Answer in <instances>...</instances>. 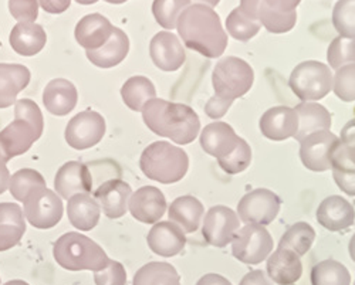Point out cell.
I'll use <instances>...</instances> for the list:
<instances>
[{"label":"cell","instance_id":"cell-18","mask_svg":"<svg viewBox=\"0 0 355 285\" xmlns=\"http://www.w3.org/2000/svg\"><path fill=\"white\" fill-rule=\"evenodd\" d=\"M54 187L58 196L69 201L74 194L92 192L93 178L85 165L71 160L58 169L54 178Z\"/></svg>","mask_w":355,"mask_h":285},{"label":"cell","instance_id":"cell-43","mask_svg":"<svg viewBox=\"0 0 355 285\" xmlns=\"http://www.w3.org/2000/svg\"><path fill=\"white\" fill-rule=\"evenodd\" d=\"M333 91L341 101H355V64L336 70L333 77Z\"/></svg>","mask_w":355,"mask_h":285},{"label":"cell","instance_id":"cell-31","mask_svg":"<svg viewBox=\"0 0 355 285\" xmlns=\"http://www.w3.org/2000/svg\"><path fill=\"white\" fill-rule=\"evenodd\" d=\"M331 170L341 192L355 196V151L338 142L331 156Z\"/></svg>","mask_w":355,"mask_h":285},{"label":"cell","instance_id":"cell-48","mask_svg":"<svg viewBox=\"0 0 355 285\" xmlns=\"http://www.w3.org/2000/svg\"><path fill=\"white\" fill-rule=\"evenodd\" d=\"M24 229L10 224H0V251H6L19 244L24 235Z\"/></svg>","mask_w":355,"mask_h":285},{"label":"cell","instance_id":"cell-8","mask_svg":"<svg viewBox=\"0 0 355 285\" xmlns=\"http://www.w3.org/2000/svg\"><path fill=\"white\" fill-rule=\"evenodd\" d=\"M23 205L24 217L36 229H51L63 217L62 199L47 187L37 189L28 194Z\"/></svg>","mask_w":355,"mask_h":285},{"label":"cell","instance_id":"cell-55","mask_svg":"<svg viewBox=\"0 0 355 285\" xmlns=\"http://www.w3.org/2000/svg\"><path fill=\"white\" fill-rule=\"evenodd\" d=\"M220 0H191L192 5H203V6H209V8H216L219 5Z\"/></svg>","mask_w":355,"mask_h":285},{"label":"cell","instance_id":"cell-12","mask_svg":"<svg viewBox=\"0 0 355 285\" xmlns=\"http://www.w3.org/2000/svg\"><path fill=\"white\" fill-rule=\"evenodd\" d=\"M239 229L238 213L226 206H214L205 214L202 235L211 246L222 248L233 241Z\"/></svg>","mask_w":355,"mask_h":285},{"label":"cell","instance_id":"cell-54","mask_svg":"<svg viewBox=\"0 0 355 285\" xmlns=\"http://www.w3.org/2000/svg\"><path fill=\"white\" fill-rule=\"evenodd\" d=\"M10 174L9 169L6 166V162L0 159V194L5 193L9 189V183H10Z\"/></svg>","mask_w":355,"mask_h":285},{"label":"cell","instance_id":"cell-49","mask_svg":"<svg viewBox=\"0 0 355 285\" xmlns=\"http://www.w3.org/2000/svg\"><path fill=\"white\" fill-rule=\"evenodd\" d=\"M233 101L222 98L219 95H214L212 98H209V101L206 102L205 105V112L206 116L212 120H219L222 117H225V113L230 109Z\"/></svg>","mask_w":355,"mask_h":285},{"label":"cell","instance_id":"cell-19","mask_svg":"<svg viewBox=\"0 0 355 285\" xmlns=\"http://www.w3.org/2000/svg\"><path fill=\"white\" fill-rule=\"evenodd\" d=\"M317 221L330 232H343L355 221V209L341 196L325 197L317 209Z\"/></svg>","mask_w":355,"mask_h":285},{"label":"cell","instance_id":"cell-46","mask_svg":"<svg viewBox=\"0 0 355 285\" xmlns=\"http://www.w3.org/2000/svg\"><path fill=\"white\" fill-rule=\"evenodd\" d=\"M9 10L19 23H35L39 16V0H9Z\"/></svg>","mask_w":355,"mask_h":285},{"label":"cell","instance_id":"cell-41","mask_svg":"<svg viewBox=\"0 0 355 285\" xmlns=\"http://www.w3.org/2000/svg\"><path fill=\"white\" fill-rule=\"evenodd\" d=\"M302 0H241L239 9L249 19L254 20V13L259 8L268 9L275 13H294ZM256 21V20H254Z\"/></svg>","mask_w":355,"mask_h":285},{"label":"cell","instance_id":"cell-35","mask_svg":"<svg viewBox=\"0 0 355 285\" xmlns=\"http://www.w3.org/2000/svg\"><path fill=\"white\" fill-rule=\"evenodd\" d=\"M313 285H351V275L347 267L336 260H324L311 270Z\"/></svg>","mask_w":355,"mask_h":285},{"label":"cell","instance_id":"cell-57","mask_svg":"<svg viewBox=\"0 0 355 285\" xmlns=\"http://www.w3.org/2000/svg\"><path fill=\"white\" fill-rule=\"evenodd\" d=\"M5 285H28V284L21 279H13V281H8Z\"/></svg>","mask_w":355,"mask_h":285},{"label":"cell","instance_id":"cell-9","mask_svg":"<svg viewBox=\"0 0 355 285\" xmlns=\"http://www.w3.org/2000/svg\"><path fill=\"white\" fill-rule=\"evenodd\" d=\"M280 197L269 189H254L245 194L238 205V217L245 224L268 226L280 212Z\"/></svg>","mask_w":355,"mask_h":285},{"label":"cell","instance_id":"cell-5","mask_svg":"<svg viewBox=\"0 0 355 285\" xmlns=\"http://www.w3.org/2000/svg\"><path fill=\"white\" fill-rule=\"evenodd\" d=\"M288 84L295 97L303 102H315L333 90V73L327 64L309 60L293 70Z\"/></svg>","mask_w":355,"mask_h":285},{"label":"cell","instance_id":"cell-40","mask_svg":"<svg viewBox=\"0 0 355 285\" xmlns=\"http://www.w3.org/2000/svg\"><path fill=\"white\" fill-rule=\"evenodd\" d=\"M327 60L333 70L355 64V39L337 37L327 50Z\"/></svg>","mask_w":355,"mask_h":285},{"label":"cell","instance_id":"cell-23","mask_svg":"<svg viewBox=\"0 0 355 285\" xmlns=\"http://www.w3.org/2000/svg\"><path fill=\"white\" fill-rule=\"evenodd\" d=\"M78 101L76 85L64 78L51 80L44 89L43 104L46 109L55 117H64L70 113Z\"/></svg>","mask_w":355,"mask_h":285},{"label":"cell","instance_id":"cell-7","mask_svg":"<svg viewBox=\"0 0 355 285\" xmlns=\"http://www.w3.org/2000/svg\"><path fill=\"white\" fill-rule=\"evenodd\" d=\"M273 252L270 233L259 224H245L232 241V254L236 260L256 266L269 259Z\"/></svg>","mask_w":355,"mask_h":285},{"label":"cell","instance_id":"cell-29","mask_svg":"<svg viewBox=\"0 0 355 285\" xmlns=\"http://www.w3.org/2000/svg\"><path fill=\"white\" fill-rule=\"evenodd\" d=\"M203 214V205L189 194L175 199L168 212L171 221L180 226L185 233H195L199 229Z\"/></svg>","mask_w":355,"mask_h":285},{"label":"cell","instance_id":"cell-45","mask_svg":"<svg viewBox=\"0 0 355 285\" xmlns=\"http://www.w3.org/2000/svg\"><path fill=\"white\" fill-rule=\"evenodd\" d=\"M94 282L96 285H125L127 271L121 263L110 260L104 270L94 273Z\"/></svg>","mask_w":355,"mask_h":285},{"label":"cell","instance_id":"cell-50","mask_svg":"<svg viewBox=\"0 0 355 285\" xmlns=\"http://www.w3.org/2000/svg\"><path fill=\"white\" fill-rule=\"evenodd\" d=\"M39 5L47 13L58 15V13L66 12L70 8L71 0H39Z\"/></svg>","mask_w":355,"mask_h":285},{"label":"cell","instance_id":"cell-37","mask_svg":"<svg viewBox=\"0 0 355 285\" xmlns=\"http://www.w3.org/2000/svg\"><path fill=\"white\" fill-rule=\"evenodd\" d=\"M191 0H154L153 13L155 20L164 28H176V23L182 12L191 6Z\"/></svg>","mask_w":355,"mask_h":285},{"label":"cell","instance_id":"cell-4","mask_svg":"<svg viewBox=\"0 0 355 285\" xmlns=\"http://www.w3.org/2000/svg\"><path fill=\"white\" fill-rule=\"evenodd\" d=\"M53 255L57 264L69 271L98 273L110 264L107 252L96 241L76 232L63 235L54 243Z\"/></svg>","mask_w":355,"mask_h":285},{"label":"cell","instance_id":"cell-32","mask_svg":"<svg viewBox=\"0 0 355 285\" xmlns=\"http://www.w3.org/2000/svg\"><path fill=\"white\" fill-rule=\"evenodd\" d=\"M121 97L130 109L135 112H142L144 107L148 102L157 98V90L150 78L144 75H135L124 82L121 89Z\"/></svg>","mask_w":355,"mask_h":285},{"label":"cell","instance_id":"cell-52","mask_svg":"<svg viewBox=\"0 0 355 285\" xmlns=\"http://www.w3.org/2000/svg\"><path fill=\"white\" fill-rule=\"evenodd\" d=\"M340 142L347 148L355 151V118L345 124V127L341 131Z\"/></svg>","mask_w":355,"mask_h":285},{"label":"cell","instance_id":"cell-34","mask_svg":"<svg viewBox=\"0 0 355 285\" xmlns=\"http://www.w3.org/2000/svg\"><path fill=\"white\" fill-rule=\"evenodd\" d=\"M315 240V230L306 221H299L290 226L287 232L282 236L279 247L294 251L299 257L306 255Z\"/></svg>","mask_w":355,"mask_h":285},{"label":"cell","instance_id":"cell-17","mask_svg":"<svg viewBox=\"0 0 355 285\" xmlns=\"http://www.w3.org/2000/svg\"><path fill=\"white\" fill-rule=\"evenodd\" d=\"M148 247L161 257H175L187 246L185 232L173 221H158L146 237Z\"/></svg>","mask_w":355,"mask_h":285},{"label":"cell","instance_id":"cell-33","mask_svg":"<svg viewBox=\"0 0 355 285\" xmlns=\"http://www.w3.org/2000/svg\"><path fill=\"white\" fill-rule=\"evenodd\" d=\"M132 285H181V277L172 264L153 261L135 273Z\"/></svg>","mask_w":355,"mask_h":285},{"label":"cell","instance_id":"cell-39","mask_svg":"<svg viewBox=\"0 0 355 285\" xmlns=\"http://www.w3.org/2000/svg\"><path fill=\"white\" fill-rule=\"evenodd\" d=\"M333 24L341 37L355 39V0H340L336 3Z\"/></svg>","mask_w":355,"mask_h":285},{"label":"cell","instance_id":"cell-36","mask_svg":"<svg viewBox=\"0 0 355 285\" xmlns=\"http://www.w3.org/2000/svg\"><path fill=\"white\" fill-rule=\"evenodd\" d=\"M46 187L44 178L35 169H20L10 178L9 190L17 202H24L27 196L37 189Z\"/></svg>","mask_w":355,"mask_h":285},{"label":"cell","instance_id":"cell-6","mask_svg":"<svg viewBox=\"0 0 355 285\" xmlns=\"http://www.w3.org/2000/svg\"><path fill=\"white\" fill-rule=\"evenodd\" d=\"M254 81V71L239 57L229 55L218 62L214 74L212 85L215 95L234 101L249 93Z\"/></svg>","mask_w":355,"mask_h":285},{"label":"cell","instance_id":"cell-16","mask_svg":"<svg viewBox=\"0 0 355 285\" xmlns=\"http://www.w3.org/2000/svg\"><path fill=\"white\" fill-rule=\"evenodd\" d=\"M259 127L266 138L280 142L295 136L299 131V118L294 108L279 105L263 113Z\"/></svg>","mask_w":355,"mask_h":285},{"label":"cell","instance_id":"cell-28","mask_svg":"<svg viewBox=\"0 0 355 285\" xmlns=\"http://www.w3.org/2000/svg\"><path fill=\"white\" fill-rule=\"evenodd\" d=\"M12 48L24 57L39 54L47 42L44 28L36 23H17L10 33Z\"/></svg>","mask_w":355,"mask_h":285},{"label":"cell","instance_id":"cell-3","mask_svg":"<svg viewBox=\"0 0 355 285\" xmlns=\"http://www.w3.org/2000/svg\"><path fill=\"white\" fill-rule=\"evenodd\" d=\"M139 167L148 179L171 185L185 178L189 158L184 149L166 140H158L145 148L139 159Z\"/></svg>","mask_w":355,"mask_h":285},{"label":"cell","instance_id":"cell-47","mask_svg":"<svg viewBox=\"0 0 355 285\" xmlns=\"http://www.w3.org/2000/svg\"><path fill=\"white\" fill-rule=\"evenodd\" d=\"M0 224H10L26 230L21 208L15 203H0Z\"/></svg>","mask_w":355,"mask_h":285},{"label":"cell","instance_id":"cell-60","mask_svg":"<svg viewBox=\"0 0 355 285\" xmlns=\"http://www.w3.org/2000/svg\"><path fill=\"white\" fill-rule=\"evenodd\" d=\"M354 285H355V282H354Z\"/></svg>","mask_w":355,"mask_h":285},{"label":"cell","instance_id":"cell-10","mask_svg":"<svg viewBox=\"0 0 355 285\" xmlns=\"http://www.w3.org/2000/svg\"><path fill=\"white\" fill-rule=\"evenodd\" d=\"M64 135L73 149L93 148L105 135V120L96 111H83L71 118Z\"/></svg>","mask_w":355,"mask_h":285},{"label":"cell","instance_id":"cell-58","mask_svg":"<svg viewBox=\"0 0 355 285\" xmlns=\"http://www.w3.org/2000/svg\"><path fill=\"white\" fill-rule=\"evenodd\" d=\"M76 2L80 5H94L98 2V0H76Z\"/></svg>","mask_w":355,"mask_h":285},{"label":"cell","instance_id":"cell-11","mask_svg":"<svg viewBox=\"0 0 355 285\" xmlns=\"http://www.w3.org/2000/svg\"><path fill=\"white\" fill-rule=\"evenodd\" d=\"M340 138L324 129L314 132L300 140V159L313 172H325L331 169V156Z\"/></svg>","mask_w":355,"mask_h":285},{"label":"cell","instance_id":"cell-21","mask_svg":"<svg viewBox=\"0 0 355 285\" xmlns=\"http://www.w3.org/2000/svg\"><path fill=\"white\" fill-rule=\"evenodd\" d=\"M131 194L132 190L127 182L121 179H111L104 182L94 192V199L107 217L120 219L128 210Z\"/></svg>","mask_w":355,"mask_h":285},{"label":"cell","instance_id":"cell-56","mask_svg":"<svg viewBox=\"0 0 355 285\" xmlns=\"http://www.w3.org/2000/svg\"><path fill=\"white\" fill-rule=\"evenodd\" d=\"M348 252H349V257L351 260L355 263V235L352 236V239L349 240V244H348Z\"/></svg>","mask_w":355,"mask_h":285},{"label":"cell","instance_id":"cell-42","mask_svg":"<svg viewBox=\"0 0 355 285\" xmlns=\"http://www.w3.org/2000/svg\"><path fill=\"white\" fill-rule=\"evenodd\" d=\"M218 163L227 175L242 174L252 163V148L243 138H241L238 148L226 158L218 159Z\"/></svg>","mask_w":355,"mask_h":285},{"label":"cell","instance_id":"cell-53","mask_svg":"<svg viewBox=\"0 0 355 285\" xmlns=\"http://www.w3.org/2000/svg\"><path fill=\"white\" fill-rule=\"evenodd\" d=\"M196 285H232V282L219 274H206L199 278Z\"/></svg>","mask_w":355,"mask_h":285},{"label":"cell","instance_id":"cell-30","mask_svg":"<svg viewBox=\"0 0 355 285\" xmlns=\"http://www.w3.org/2000/svg\"><path fill=\"white\" fill-rule=\"evenodd\" d=\"M299 118V131L295 139L302 140L306 136L331 128V116L329 109L318 102H302L294 108Z\"/></svg>","mask_w":355,"mask_h":285},{"label":"cell","instance_id":"cell-14","mask_svg":"<svg viewBox=\"0 0 355 285\" xmlns=\"http://www.w3.org/2000/svg\"><path fill=\"white\" fill-rule=\"evenodd\" d=\"M40 138L36 129L24 120H16L0 132V159L6 163L26 154Z\"/></svg>","mask_w":355,"mask_h":285},{"label":"cell","instance_id":"cell-22","mask_svg":"<svg viewBox=\"0 0 355 285\" xmlns=\"http://www.w3.org/2000/svg\"><path fill=\"white\" fill-rule=\"evenodd\" d=\"M114 26L107 17L98 13L87 15L76 26V40L87 51L103 47L114 32Z\"/></svg>","mask_w":355,"mask_h":285},{"label":"cell","instance_id":"cell-1","mask_svg":"<svg viewBox=\"0 0 355 285\" xmlns=\"http://www.w3.org/2000/svg\"><path fill=\"white\" fill-rule=\"evenodd\" d=\"M184 44L208 59H218L227 47V35L218 13L203 5L188 6L176 23Z\"/></svg>","mask_w":355,"mask_h":285},{"label":"cell","instance_id":"cell-24","mask_svg":"<svg viewBox=\"0 0 355 285\" xmlns=\"http://www.w3.org/2000/svg\"><path fill=\"white\" fill-rule=\"evenodd\" d=\"M303 264L297 254L287 248H277L268 259V277L279 285H293L302 278Z\"/></svg>","mask_w":355,"mask_h":285},{"label":"cell","instance_id":"cell-15","mask_svg":"<svg viewBox=\"0 0 355 285\" xmlns=\"http://www.w3.org/2000/svg\"><path fill=\"white\" fill-rule=\"evenodd\" d=\"M128 209L134 219L145 224H155L166 210V199L155 186H144L131 194Z\"/></svg>","mask_w":355,"mask_h":285},{"label":"cell","instance_id":"cell-26","mask_svg":"<svg viewBox=\"0 0 355 285\" xmlns=\"http://www.w3.org/2000/svg\"><path fill=\"white\" fill-rule=\"evenodd\" d=\"M67 216L77 230L90 232L98 224L101 208L88 193H78L69 199Z\"/></svg>","mask_w":355,"mask_h":285},{"label":"cell","instance_id":"cell-59","mask_svg":"<svg viewBox=\"0 0 355 285\" xmlns=\"http://www.w3.org/2000/svg\"><path fill=\"white\" fill-rule=\"evenodd\" d=\"M105 2H108V3H112V5H121V3L127 2V0H105Z\"/></svg>","mask_w":355,"mask_h":285},{"label":"cell","instance_id":"cell-38","mask_svg":"<svg viewBox=\"0 0 355 285\" xmlns=\"http://www.w3.org/2000/svg\"><path fill=\"white\" fill-rule=\"evenodd\" d=\"M260 23L249 19L246 15L242 13L239 8H236L230 12V15L226 19V28L227 33L239 42H248L253 39L259 30H260Z\"/></svg>","mask_w":355,"mask_h":285},{"label":"cell","instance_id":"cell-27","mask_svg":"<svg viewBox=\"0 0 355 285\" xmlns=\"http://www.w3.org/2000/svg\"><path fill=\"white\" fill-rule=\"evenodd\" d=\"M31 82V71L21 64H0V108L16 104V98Z\"/></svg>","mask_w":355,"mask_h":285},{"label":"cell","instance_id":"cell-20","mask_svg":"<svg viewBox=\"0 0 355 285\" xmlns=\"http://www.w3.org/2000/svg\"><path fill=\"white\" fill-rule=\"evenodd\" d=\"M241 136L226 122H214L206 125L200 134L202 149L216 158L222 159L230 155L239 145Z\"/></svg>","mask_w":355,"mask_h":285},{"label":"cell","instance_id":"cell-25","mask_svg":"<svg viewBox=\"0 0 355 285\" xmlns=\"http://www.w3.org/2000/svg\"><path fill=\"white\" fill-rule=\"evenodd\" d=\"M128 36L121 30V28L115 27L111 37L103 47L93 51H87V59L100 68H111L123 63L125 60V57L128 55Z\"/></svg>","mask_w":355,"mask_h":285},{"label":"cell","instance_id":"cell-51","mask_svg":"<svg viewBox=\"0 0 355 285\" xmlns=\"http://www.w3.org/2000/svg\"><path fill=\"white\" fill-rule=\"evenodd\" d=\"M239 285H273V282L261 270H254L248 273Z\"/></svg>","mask_w":355,"mask_h":285},{"label":"cell","instance_id":"cell-44","mask_svg":"<svg viewBox=\"0 0 355 285\" xmlns=\"http://www.w3.org/2000/svg\"><path fill=\"white\" fill-rule=\"evenodd\" d=\"M15 118L16 120H24L26 122L31 124L36 132L42 136L44 122H43V113L37 104L32 100H19L15 104Z\"/></svg>","mask_w":355,"mask_h":285},{"label":"cell","instance_id":"cell-13","mask_svg":"<svg viewBox=\"0 0 355 285\" xmlns=\"http://www.w3.org/2000/svg\"><path fill=\"white\" fill-rule=\"evenodd\" d=\"M150 55L154 64L165 73L180 70L187 59L185 48L180 37L171 32H161L153 37Z\"/></svg>","mask_w":355,"mask_h":285},{"label":"cell","instance_id":"cell-2","mask_svg":"<svg viewBox=\"0 0 355 285\" xmlns=\"http://www.w3.org/2000/svg\"><path fill=\"white\" fill-rule=\"evenodd\" d=\"M142 118L154 134L178 145L191 144L200 131L198 113L189 105L161 98H154L144 107Z\"/></svg>","mask_w":355,"mask_h":285}]
</instances>
